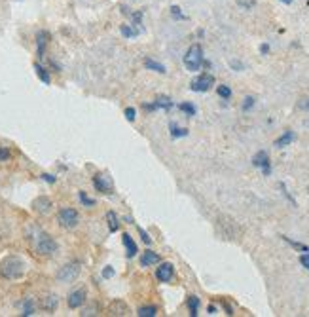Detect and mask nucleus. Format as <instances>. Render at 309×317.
Masks as SVG:
<instances>
[{"mask_svg": "<svg viewBox=\"0 0 309 317\" xmlns=\"http://www.w3.org/2000/svg\"><path fill=\"white\" fill-rule=\"evenodd\" d=\"M93 186H95V190H97V192H103V194H112V184L104 175H95V177H93Z\"/></svg>", "mask_w": 309, "mask_h": 317, "instance_id": "obj_12", "label": "nucleus"}, {"mask_svg": "<svg viewBox=\"0 0 309 317\" xmlns=\"http://www.w3.org/2000/svg\"><path fill=\"white\" fill-rule=\"evenodd\" d=\"M216 93H218V95H220V97L222 99H230L232 97V89H230V85H218V87H216Z\"/></svg>", "mask_w": 309, "mask_h": 317, "instance_id": "obj_29", "label": "nucleus"}, {"mask_svg": "<svg viewBox=\"0 0 309 317\" xmlns=\"http://www.w3.org/2000/svg\"><path fill=\"white\" fill-rule=\"evenodd\" d=\"M174 277V266L171 262H161L160 268L156 270V279L160 283H169Z\"/></svg>", "mask_w": 309, "mask_h": 317, "instance_id": "obj_9", "label": "nucleus"}, {"mask_svg": "<svg viewBox=\"0 0 309 317\" xmlns=\"http://www.w3.org/2000/svg\"><path fill=\"white\" fill-rule=\"evenodd\" d=\"M27 272V264L23 258L19 256H4L0 260V279H6V281H15V279H21L25 276Z\"/></svg>", "mask_w": 309, "mask_h": 317, "instance_id": "obj_1", "label": "nucleus"}, {"mask_svg": "<svg viewBox=\"0 0 309 317\" xmlns=\"http://www.w3.org/2000/svg\"><path fill=\"white\" fill-rule=\"evenodd\" d=\"M188 135V129L186 127H176V125H171V137L173 139H180V137H186Z\"/></svg>", "mask_w": 309, "mask_h": 317, "instance_id": "obj_28", "label": "nucleus"}, {"mask_svg": "<svg viewBox=\"0 0 309 317\" xmlns=\"http://www.w3.org/2000/svg\"><path fill=\"white\" fill-rule=\"evenodd\" d=\"M254 107V97H245V103H243V110L248 112V110Z\"/></svg>", "mask_w": 309, "mask_h": 317, "instance_id": "obj_36", "label": "nucleus"}, {"mask_svg": "<svg viewBox=\"0 0 309 317\" xmlns=\"http://www.w3.org/2000/svg\"><path fill=\"white\" fill-rule=\"evenodd\" d=\"M137 316L138 317H156L158 316V308L156 306H140L137 310Z\"/></svg>", "mask_w": 309, "mask_h": 317, "instance_id": "obj_21", "label": "nucleus"}, {"mask_svg": "<svg viewBox=\"0 0 309 317\" xmlns=\"http://www.w3.org/2000/svg\"><path fill=\"white\" fill-rule=\"evenodd\" d=\"M212 85H214V76L209 73H203L190 82V89L196 93H207Z\"/></svg>", "mask_w": 309, "mask_h": 317, "instance_id": "obj_6", "label": "nucleus"}, {"mask_svg": "<svg viewBox=\"0 0 309 317\" xmlns=\"http://www.w3.org/2000/svg\"><path fill=\"white\" fill-rule=\"evenodd\" d=\"M50 40V33L46 31H40L36 35V44H38V57H44V51H46V44Z\"/></svg>", "mask_w": 309, "mask_h": 317, "instance_id": "obj_16", "label": "nucleus"}, {"mask_svg": "<svg viewBox=\"0 0 309 317\" xmlns=\"http://www.w3.org/2000/svg\"><path fill=\"white\" fill-rule=\"evenodd\" d=\"M34 71H36V76L44 82V84H50L51 82V76H50V73L40 65V63H34Z\"/></svg>", "mask_w": 309, "mask_h": 317, "instance_id": "obj_22", "label": "nucleus"}, {"mask_svg": "<svg viewBox=\"0 0 309 317\" xmlns=\"http://www.w3.org/2000/svg\"><path fill=\"white\" fill-rule=\"evenodd\" d=\"M33 207H34V211H36V213H40V215H48V213L51 211V207H53V203H51L50 198H46V196H40V198H36V199H34Z\"/></svg>", "mask_w": 309, "mask_h": 317, "instance_id": "obj_11", "label": "nucleus"}, {"mask_svg": "<svg viewBox=\"0 0 309 317\" xmlns=\"http://www.w3.org/2000/svg\"><path fill=\"white\" fill-rule=\"evenodd\" d=\"M34 245H36L38 253H40V255H44V256H51L59 251L57 241L51 238L50 234H46V232H38L36 239H34Z\"/></svg>", "mask_w": 309, "mask_h": 317, "instance_id": "obj_3", "label": "nucleus"}, {"mask_svg": "<svg viewBox=\"0 0 309 317\" xmlns=\"http://www.w3.org/2000/svg\"><path fill=\"white\" fill-rule=\"evenodd\" d=\"M80 272H82V264L74 260V262H69V264H65L63 268H59L57 272V281H61V283H70V281H74L78 276H80Z\"/></svg>", "mask_w": 309, "mask_h": 317, "instance_id": "obj_4", "label": "nucleus"}, {"mask_svg": "<svg viewBox=\"0 0 309 317\" xmlns=\"http://www.w3.org/2000/svg\"><path fill=\"white\" fill-rule=\"evenodd\" d=\"M260 51H262V53L266 55V53L270 51V46H268V44H262V46H260Z\"/></svg>", "mask_w": 309, "mask_h": 317, "instance_id": "obj_43", "label": "nucleus"}, {"mask_svg": "<svg viewBox=\"0 0 309 317\" xmlns=\"http://www.w3.org/2000/svg\"><path fill=\"white\" fill-rule=\"evenodd\" d=\"M294 139H296V133L288 129V131H284V133L281 135L279 139H275L273 147H275V148H284V147H288V145H290V143H292Z\"/></svg>", "mask_w": 309, "mask_h": 317, "instance_id": "obj_14", "label": "nucleus"}, {"mask_svg": "<svg viewBox=\"0 0 309 317\" xmlns=\"http://www.w3.org/2000/svg\"><path fill=\"white\" fill-rule=\"evenodd\" d=\"M42 179H44L46 183H50V184H53L55 181H57V179H55L53 175H50V173H44V175H42Z\"/></svg>", "mask_w": 309, "mask_h": 317, "instance_id": "obj_39", "label": "nucleus"}, {"mask_svg": "<svg viewBox=\"0 0 309 317\" xmlns=\"http://www.w3.org/2000/svg\"><path fill=\"white\" fill-rule=\"evenodd\" d=\"M184 67L186 71H190V73H198L199 69L205 65V57H203V48L199 46V44H192L190 48L186 49L184 53Z\"/></svg>", "mask_w": 309, "mask_h": 317, "instance_id": "obj_2", "label": "nucleus"}, {"mask_svg": "<svg viewBox=\"0 0 309 317\" xmlns=\"http://www.w3.org/2000/svg\"><path fill=\"white\" fill-rule=\"evenodd\" d=\"M207 312H209L210 316H212V314H216V308H214V306H209V308H207Z\"/></svg>", "mask_w": 309, "mask_h": 317, "instance_id": "obj_44", "label": "nucleus"}, {"mask_svg": "<svg viewBox=\"0 0 309 317\" xmlns=\"http://www.w3.org/2000/svg\"><path fill=\"white\" fill-rule=\"evenodd\" d=\"M178 109H180V112H184L186 116H190V118L196 114V107H194L192 103H180Z\"/></svg>", "mask_w": 309, "mask_h": 317, "instance_id": "obj_25", "label": "nucleus"}, {"mask_svg": "<svg viewBox=\"0 0 309 317\" xmlns=\"http://www.w3.org/2000/svg\"><path fill=\"white\" fill-rule=\"evenodd\" d=\"M78 198H80V201H82L84 205H87V207H93V205H95V199H91V198H87L86 192H80V194H78Z\"/></svg>", "mask_w": 309, "mask_h": 317, "instance_id": "obj_31", "label": "nucleus"}, {"mask_svg": "<svg viewBox=\"0 0 309 317\" xmlns=\"http://www.w3.org/2000/svg\"><path fill=\"white\" fill-rule=\"evenodd\" d=\"M279 2H283V4H292V0H279Z\"/></svg>", "mask_w": 309, "mask_h": 317, "instance_id": "obj_45", "label": "nucleus"}, {"mask_svg": "<svg viewBox=\"0 0 309 317\" xmlns=\"http://www.w3.org/2000/svg\"><path fill=\"white\" fill-rule=\"evenodd\" d=\"M283 239H284V241H286V243H290V245H292L294 249H298V251H302V253H306V251H309V247H308V245L298 243V241H292L290 238H284V236H283Z\"/></svg>", "mask_w": 309, "mask_h": 317, "instance_id": "obj_30", "label": "nucleus"}, {"mask_svg": "<svg viewBox=\"0 0 309 317\" xmlns=\"http://www.w3.org/2000/svg\"><path fill=\"white\" fill-rule=\"evenodd\" d=\"M108 312H110V316H129V306L125 304L124 300H114L108 306Z\"/></svg>", "mask_w": 309, "mask_h": 317, "instance_id": "obj_13", "label": "nucleus"}, {"mask_svg": "<svg viewBox=\"0 0 309 317\" xmlns=\"http://www.w3.org/2000/svg\"><path fill=\"white\" fill-rule=\"evenodd\" d=\"M86 289H76V291H72V293L69 294V308L70 310H78V308H82V306L86 304Z\"/></svg>", "mask_w": 309, "mask_h": 317, "instance_id": "obj_10", "label": "nucleus"}, {"mask_svg": "<svg viewBox=\"0 0 309 317\" xmlns=\"http://www.w3.org/2000/svg\"><path fill=\"white\" fill-rule=\"evenodd\" d=\"M120 33H122V37H124V38L138 37V31H137V29H133V27H129V25H122V27H120Z\"/></svg>", "mask_w": 309, "mask_h": 317, "instance_id": "obj_24", "label": "nucleus"}, {"mask_svg": "<svg viewBox=\"0 0 309 317\" xmlns=\"http://www.w3.org/2000/svg\"><path fill=\"white\" fill-rule=\"evenodd\" d=\"M57 304H59V300H57V296H46L44 298V304H42V308L46 310V312H55L57 310Z\"/></svg>", "mask_w": 309, "mask_h": 317, "instance_id": "obj_23", "label": "nucleus"}, {"mask_svg": "<svg viewBox=\"0 0 309 317\" xmlns=\"http://www.w3.org/2000/svg\"><path fill=\"white\" fill-rule=\"evenodd\" d=\"M125 118L129 120V122H135V118H137V110L135 109H125Z\"/></svg>", "mask_w": 309, "mask_h": 317, "instance_id": "obj_34", "label": "nucleus"}, {"mask_svg": "<svg viewBox=\"0 0 309 317\" xmlns=\"http://www.w3.org/2000/svg\"><path fill=\"white\" fill-rule=\"evenodd\" d=\"M160 262V255L158 253H154V251H146L144 255L140 256V266H144V268H148V266H154V264H158Z\"/></svg>", "mask_w": 309, "mask_h": 317, "instance_id": "obj_15", "label": "nucleus"}, {"mask_svg": "<svg viewBox=\"0 0 309 317\" xmlns=\"http://www.w3.org/2000/svg\"><path fill=\"white\" fill-rule=\"evenodd\" d=\"M186 304H188V310H190V316L192 317L199 316V298L198 296H194V294L188 296V302H186Z\"/></svg>", "mask_w": 309, "mask_h": 317, "instance_id": "obj_20", "label": "nucleus"}, {"mask_svg": "<svg viewBox=\"0 0 309 317\" xmlns=\"http://www.w3.org/2000/svg\"><path fill=\"white\" fill-rule=\"evenodd\" d=\"M144 67H146L148 71H152V73H158V74L167 73L165 65H161V63H158L156 59H152V57H146V59H144Z\"/></svg>", "mask_w": 309, "mask_h": 317, "instance_id": "obj_18", "label": "nucleus"}, {"mask_svg": "<svg viewBox=\"0 0 309 317\" xmlns=\"http://www.w3.org/2000/svg\"><path fill=\"white\" fill-rule=\"evenodd\" d=\"M112 276H114V268H112V266H106V268L103 270V277H104V279H110Z\"/></svg>", "mask_w": 309, "mask_h": 317, "instance_id": "obj_38", "label": "nucleus"}, {"mask_svg": "<svg viewBox=\"0 0 309 317\" xmlns=\"http://www.w3.org/2000/svg\"><path fill=\"white\" fill-rule=\"evenodd\" d=\"M122 241H124L125 249H127V256L133 258V256L138 253V249H137V243L133 241V238H131L129 234H124V236H122Z\"/></svg>", "mask_w": 309, "mask_h": 317, "instance_id": "obj_17", "label": "nucleus"}, {"mask_svg": "<svg viewBox=\"0 0 309 317\" xmlns=\"http://www.w3.org/2000/svg\"><path fill=\"white\" fill-rule=\"evenodd\" d=\"M57 220H59V224H61L63 228H67V230H70V228H76L78 226V222H80V215H78V211L72 207H63L59 213H57Z\"/></svg>", "mask_w": 309, "mask_h": 317, "instance_id": "obj_5", "label": "nucleus"}, {"mask_svg": "<svg viewBox=\"0 0 309 317\" xmlns=\"http://www.w3.org/2000/svg\"><path fill=\"white\" fill-rule=\"evenodd\" d=\"M252 165H254V167H260L266 177L272 173V163H270V156H268V152H266V150H260V152L254 154V158H252Z\"/></svg>", "mask_w": 309, "mask_h": 317, "instance_id": "obj_8", "label": "nucleus"}, {"mask_svg": "<svg viewBox=\"0 0 309 317\" xmlns=\"http://www.w3.org/2000/svg\"><path fill=\"white\" fill-rule=\"evenodd\" d=\"M23 316H34V302H33V298H27L25 302H23Z\"/></svg>", "mask_w": 309, "mask_h": 317, "instance_id": "obj_26", "label": "nucleus"}, {"mask_svg": "<svg viewBox=\"0 0 309 317\" xmlns=\"http://www.w3.org/2000/svg\"><path fill=\"white\" fill-rule=\"evenodd\" d=\"M239 6H245V8H252V6H254V0H239Z\"/></svg>", "mask_w": 309, "mask_h": 317, "instance_id": "obj_41", "label": "nucleus"}, {"mask_svg": "<svg viewBox=\"0 0 309 317\" xmlns=\"http://www.w3.org/2000/svg\"><path fill=\"white\" fill-rule=\"evenodd\" d=\"M10 150L8 148H4V147H0V161H8L10 159Z\"/></svg>", "mask_w": 309, "mask_h": 317, "instance_id": "obj_35", "label": "nucleus"}, {"mask_svg": "<svg viewBox=\"0 0 309 317\" xmlns=\"http://www.w3.org/2000/svg\"><path fill=\"white\" fill-rule=\"evenodd\" d=\"M106 222H108V230H110L112 234L120 230V219H118V215H116L114 211H108V213H106Z\"/></svg>", "mask_w": 309, "mask_h": 317, "instance_id": "obj_19", "label": "nucleus"}, {"mask_svg": "<svg viewBox=\"0 0 309 317\" xmlns=\"http://www.w3.org/2000/svg\"><path fill=\"white\" fill-rule=\"evenodd\" d=\"M216 228L224 239H235L237 238V224L228 217H220L216 222Z\"/></svg>", "mask_w": 309, "mask_h": 317, "instance_id": "obj_7", "label": "nucleus"}, {"mask_svg": "<svg viewBox=\"0 0 309 317\" xmlns=\"http://www.w3.org/2000/svg\"><path fill=\"white\" fill-rule=\"evenodd\" d=\"M156 107H158V109L169 110L171 107H173V101H171L169 97H160V99H156Z\"/></svg>", "mask_w": 309, "mask_h": 317, "instance_id": "obj_27", "label": "nucleus"}, {"mask_svg": "<svg viewBox=\"0 0 309 317\" xmlns=\"http://www.w3.org/2000/svg\"><path fill=\"white\" fill-rule=\"evenodd\" d=\"M298 109L300 110H306V112H309V99H304L300 105H298Z\"/></svg>", "mask_w": 309, "mask_h": 317, "instance_id": "obj_40", "label": "nucleus"}, {"mask_svg": "<svg viewBox=\"0 0 309 317\" xmlns=\"http://www.w3.org/2000/svg\"><path fill=\"white\" fill-rule=\"evenodd\" d=\"M171 15H173V19H178V21H184L186 19V15L180 12L178 6H171Z\"/></svg>", "mask_w": 309, "mask_h": 317, "instance_id": "obj_32", "label": "nucleus"}, {"mask_svg": "<svg viewBox=\"0 0 309 317\" xmlns=\"http://www.w3.org/2000/svg\"><path fill=\"white\" fill-rule=\"evenodd\" d=\"M138 234H140V238H142V241L146 245H152V238L148 236V232H144L142 228H138Z\"/></svg>", "mask_w": 309, "mask_h": 317, "instance_id": "obj_37", "label": "nucleus"}, {"mask_svg": "<svg viewBox=\"0 0 309 317\" xmlns=\"http://www.w3.org/2000/svg\"><path fill=\"white\" fill-rule=\"evenodd\" d=\"M300 264H302L306 270H309V251H306V253L300 255Z\"/></svg>", "mask_w": 309, "mask_h": 317, "instance_id": "obj_33", "label": "nucleus"}, {"mask_svg": "<svg viewBox=\"0 0 309 317\" xmlns=\"http://www.w3.org/2000/svg\"><path fill=\"white\" fill-rule=\"evenodd\" d=\"M230 65H232V69H235V71H243V65L239 61H230Z\"/></svg>", "mask_w": 309, "mask_h": 317, "instance_id": "obj_42", "label": "nucleus"}]
</instances>
